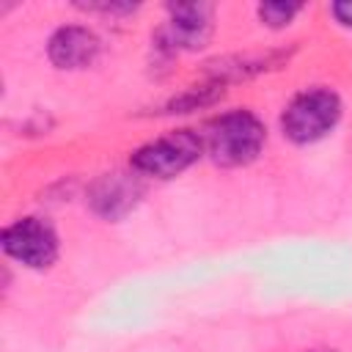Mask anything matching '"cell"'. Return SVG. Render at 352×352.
Here are the masks:
<instances>
[{"label":"cell","instance_id":"1","mask_svg":"<svg viewBox=\"0 0 352 352\" xmlns=\"http://www.w3.org/2000/svg\"><path fill=\"white\" fill-rule=\"evenodd\" d=\"M201 140H204V151L212 157V162L236 168V165H248L258 157V151L267 140V129L250 110H228L204 126Z\"/></svg>","mask_w":352,"mask_h":352},{"label":"cell","instance_id":"7","mask_svg":"<svg viewBox=\"0 0 352 352\" xmlns=\"http://www.w3.org/2000/svg\"><path fill=\"white\" fill-rule=\"evenodd\" d=\"M47 55L58 69H85L99 55V36L82 25L58 28L50 36Z\"/></svg>","mask_w":352,"mask_h":352},{"label":"cell","instance_id":"9","mask_svg":"<svg viewBox=\"0 0 352 352\" xmlns=\"http://www.w3.org/2000/svg\"><path fill=\"white\" fill-rule=\"evenodd\" d=\"M302 6H297V3H261L258 6V16L270 28H283V25H289L294 19V14Z\"/></svg>","mask_w":352,"mask_h":352},{"label":"cell","instance_id":"8","mask_svg":"<svg viewBox=\"0 0 352 352\" xmlns=\"http://www.w3.org/2000/svg\"><path fill=\"white\" fill-rule=\"evenodd\" d=\"M223 96V82L212 80L201 88H187L182 96H173L170 104H168V113H187V110H195V107H204V104H212Z\"/></svg>","mask_w":352,"mask_h":352},{"label":"cell","instance_id":"10","mask_svg":"<svg viewBox=\"0 0 352 352\" xmlns=\"http://www.w3.org/2000/svg\"><path fill=\"white\" fill-rule=\"evenodd\" d=\"M333 16L344 25V28H352V0H341V3H333L330 6Z\"/></svg>","mask_w":352,"mask_h":352},{"label":"cell","instance_id":"5","mask_svg":"<svg viewBox=\"0 0 352 352\" xmlns=\"http://www.w3.org/2000/svg\"><path fill=\"white\" fill-rule=\"evenodd\" d=\"M168 25L160 38L170 50H198L212 36V6L206 3H179L168 8Z\"/></svg>","mask_w":352,"mask_h":352},{"label":"cell","instance_id":"3","mask_svg":"<svg viewBox=\"0 0 352 352\" xmlns=\"http://www.w3.org/2000/svg\"><path fill=\"white\" fill-rule=\"evenodd\" d=\"M201 154H204L201 135H195L190 129H176V132H168L157 140L143 143L132 154V170L138 176L173 179L182 170H187Z\"/></svg>","mask_w":352,"mask_h":352},{"label":"cell","instance_id":"2","mask_svg":"<svg viewBox=\"0 0 352 352\" xmlns=\"http://www.w3.org/2000/svg\"><path fill=\"white\" fill-rule=\"evenodd\" d=\"M338 118H341L338 94L330 88H308L286 104L280 116V126L289 140L314 143V140H322L327 132H333Z\"/></svg>","mask_w":352,"mask_h":352},{"label":"cell","instance_id":"6","mask_svg":"<svg viewBox=\"0 0 352 352\" xmlns=\"http://www.w3.org/2000/svg\"><path fill=\"white\" fill-rule=\"evenodd\" d=\"M140 192H143V187H140L135 170H132V176L113 170V173H104V176H99L94 182V187L88 192V201H91V206H94L96 214L116 220V217L126 214L135 206V201L140 198Z\"/></svg>","mask_w":352,"mask_h":352},{"label":"cell","instance_id":"4","mask_svg":"<svg viewBox=\"0 0 352 352\" xmlns=\"http://www.w3.org/2000/svg\"><path fill=\"white\" fill-rule=\"evenodd\" d=\"M3 250L25 267L41 270L58 256V234L41 217H19L3 228Z\"/></svg>","mask_w":352,"mask_h":352},{"label":"cell","instance_id":"11","mask_svg":"<svg viewBox=\"0 0 352 352\" xmlns=\"http://www.w3.org/2000/svg\"><path fill=\"white\" fill-rule=\"evenodd\" d=\"M308 352H336V349H308Z\"/></svg>","mask_w":352,"mask_h":352}]
</instances>
